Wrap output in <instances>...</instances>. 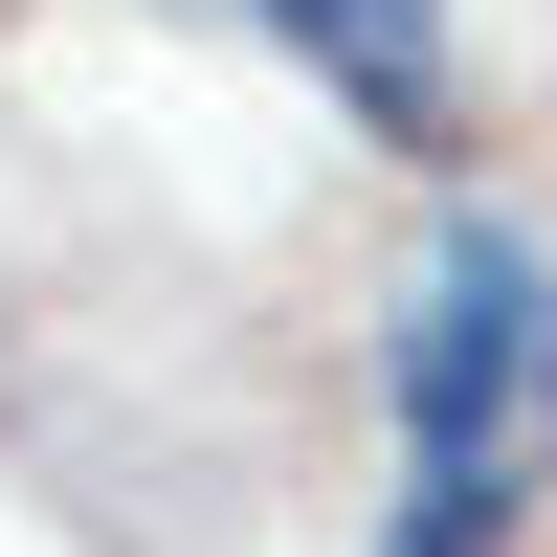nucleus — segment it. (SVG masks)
Returning a JSON list of instances; mask_svg holds the SVG:
<instances>
[{
	"mask_svg": "<svg viewBox=\"0 0 557 557\" xmlns=\"http://www.w3.org/2000/svg\"><path fill=\"white\" fill-rule=\"evenodd\" d=\"M557 491V246L446 201L380 290V557H513Z\"/></svg>",
	"mask_w": 557,
	"mask_h": 557,
	"instance_id": "1",
	"label": "nucleus"
},
{
	"mask_svg": "<svg viewBox=\"0 0 557 557\" xmlns=\"http://www.w3.org/2000/svg\"><path fill=\"white\" fill-rule=\"evenodd\" d=\"M246 23L290 45L357 134H401V157H446V134H469V23H446V0H246Z\"/></svg>",
	"mask_w": 557,
	"mask_h": 557,
	"instance_id": "2",
	"label": "nucleus"
}]
</instances>
